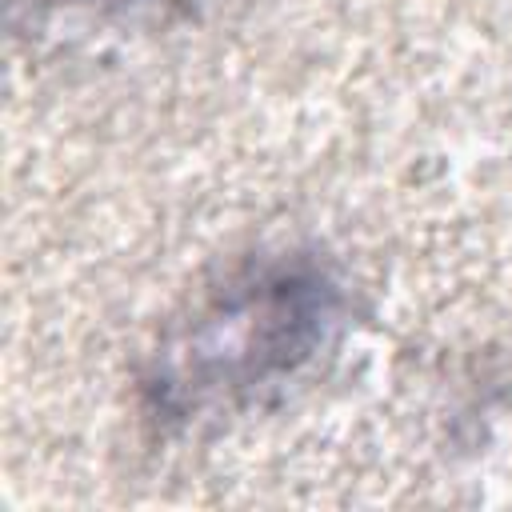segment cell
<instances>
[{
	"label": "cell",
	"instance_id": "6da1fadb",
	"mask_svg": "<svg viewBox=\"0 0 512 512\" xmlns=\"http://www.w3.org/2000/svg\"><path fill=\"white\" fill-rule=\"evenodd\" d=\"M344 312V288L316 256L256 260L164 328L140 372V404L168 432L236 416L296 380Z\"/></svg>",
	"mask_w": 512,
	"mask_h": 512
},
{
	"label": "cell",
	"instance_id": "7a4b0ae2",
	"mask_svg": "<svg viewBox=\"0 0 512 512\" xmlns=\"http://www.w3.org/2000/svg\"><path fill=\"white\" fill-rule=\"evenodd\" d=\"M84 4H96L104 12H136V16H176V12H188L196 0H84Z\"/></svg>",
	"mask_w": 512,
	"mask_h": 512
}]
</instances>
